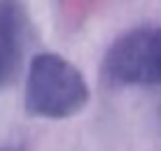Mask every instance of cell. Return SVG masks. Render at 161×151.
<instances>
[{
  "label": "cell",
  "instance_id": "obj_1",
  "mask_svg": "<svg viewBox=\"0 0 161 151\" xmlns=\"http://www.w3.org/2000/svg\"><path fill=\"white\" fill-rule=\"evenodd\" d=\"M89 84L70 60L58 54L33 56L26 75L24 105L31 116L70 119L89 105Z\"/></svg>",
  "mask_w": 161,
  "mask_h": 151
},
{
  "label": "cell",
  "instance_id": "obj_2",
  "mask_svg": "<svg viewBox=\"0 0 161 151\" xmlns=\"http://www.w3.org/2000/svg\"><path fill=\"white\" fill-rule=\"evenodd\" d=\"M101 70L114 86H161V26L119 35L105 51Z\"/></svg>",
  "mask_w": 161,
  "mask_h": 151
},
{
  "label": "cell",
  "instance_id": "obj_3",
  "mask_svg": "<svg viewBox=\"0 0 161 151\" xmlns=\"http://www.w3.org/2000/svg\"><path fill=\"white\" fill-rule=\"evenodd\" d=\"M31 21L19 3L0 0V88L16 79L24 60Z\"/></svg>",
  "mask_w": 161,
  "mask_h": 151
},
{
  "label": "cell",
  "instance_id": "obj_4",
  "mask_svg": "<svg viewBox=\"0 0 161 151\" xmlns=\"http://www.w3.org/2000/svg\"><path fill=\"white\" fill-rule=\"evenodd\" d=\"M0 151H24L21 147H0Z\"/></svg>",
  "mask_w": 161,
  "mask_h": 151
}]
</instances>
